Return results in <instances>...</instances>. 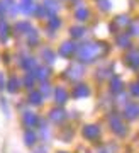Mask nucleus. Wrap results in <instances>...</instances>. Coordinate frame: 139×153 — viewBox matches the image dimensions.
Returning a JSON list of instances; mask_svg holds the SVG:
<instances>
[{
	"mask_svg": "<svg viewBox=\"0 0 139 153\" xmlns=\"http://www.w3.org/2000/svg\"><path fill=\"white\" fill-rule=\"evenodd\" d=\"M85 136L87 138H97L98 136V129H97V128H87V131H85Z\"/></svg>",
	"mask_w": 139,
	"mask_h": 153,
	"instance_id": "f257e3e1",
	"label": "nucleus"
},
{
	"mask_svg": "<svg viewBox=\"0 0 139 153\" xmlns=\"http://www.w3.org/2000/svg\"><path fill=\"white\" fill-rule=\"evenodd\" d=\"M34 140H36V136H34L32 133H27V134H26V141H27V145H32V143H34Z\"/></svg>",
	"mask_w": 139,
	"mask_h": 153,
	"instance_id": "f03ea898",
	"label": "nucleus"
},
{
	"mask_svg": "<svg viewBox=\"0 0 139 153\" xmlns=\"http://www.w3.org/2000/svg\"><path fill=\"white\" fill-rule=\"evenodd\" d=\"M139 112V107H131V109L127 111V114H131L129 117H136V114Z\"/></svg>",
	"mask_w": 139,
	"mask_h": 153,
	"instance_id": "7ed1b4c3",
	"label": "nucleus"
}]
</instances>
